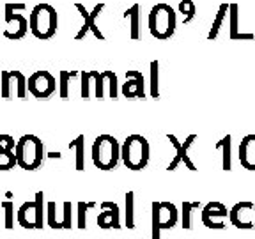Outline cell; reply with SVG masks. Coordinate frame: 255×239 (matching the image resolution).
I'll list each match as a JSON object with an SVG mask.
<instances>
[{"label":"cell","instance_id":"6da1fadb","mask_svg":"<svg viewBox=\"0 0 255 239\" xmlns=\"http://www.w3.org/2000/svg\"><path fill=\"white\" fill-rule=\"evenodd\" d=\"M14 156L18 167L27 172H34L43 165L46 149H44V143L39 136L28 133V135H23L21 138L16 140Z\"/></svg>","mask_w":255,"mask_h":239},{"label":"cell","instance_id":"7a4b0ae2","mask_svg":"<svg viewBox=\"0 0 255 239\" xmlns=\"http://www.w3.org/2000/svg\"><path fill=\"white\" fill-rule=\"evenodd\" d=\"M59 28V12L50 4H37L28 14V30L36 39L48 41L57 34Z\"/></svg>","mask_w":255,"mask_h":239},{"label":"cell","instance_id":"3957f363","mask_svg":"<svg viewBox=\"0 0 255 239\" xmlns=\"http://www.w3.org/2000/svg\"><path fill=\"white\" fill-rule=\"evenodd\" d=\"M91 156L96 168L105 172L114 170L121 161V143L117 142L116 136L107 135V133L100 135L92 142Z\"/></svg>","mask_w":255,"mask_h":239},{"label":"cell","instance_id":"277c9868","mask_svg":"<svg viewBox=\"0 0 255 239\" xmlns=\"http://www.w3.org/2000/svg\"><path fill=\"white\" fill-rule=\"evenodd\" d=\"M149 156H151V147L145 136L142 135H129L121 145V159L126 168L133 172L143 170L149 163Z\"/></svg>","mask_w":255,"mask_h":239},{"label":"cell","instance_id":"5b68a950","mask_svg":"<svg viewBox=\"0 0 255 239\" xmlns=\"http://www.w3.org/2000/svg\"><path fill=\"white\" fill-rule=\"evenodd\" d=\"M149 32L151 36L158 41H167L174 36L175 27H177V16L172 5L168 4H156L151 9L147 18Z\"/></svg>","mask_w":255,"mask_h":239},{"label":"cell","instance_id":"8992f818","mask_svg":"<svg viewBox=\"0 0 255 239\" xmlns=\"http://www.w3.org/2000/svg\"><path fill=\"white\" fill-rule=\"evenodd\" d=\"M151 236L152 239H161V231H167L177 225L179 211L174 202H152L151 204Z\"/></svg>","mask_w":255,"mask_h":239},{"label":"cell","instance_id":"52a82bcc","mask_svg":"<svg viewBox=\"0 0 255 239\" xmlns=\"http://www.w3.org/2000/svg\"><path fill=\"white\" fill-rule=\"evenodd\" d=\"M0 96L4 100L11 101L14 98L25 100L27 98V78L18 69H4L0 73Z\"/></svg>","mask_w":255,"mask_h":239},{"label":"cell","instance_id":"ba28073f","mask_svg":"<svg viewBox=\"0 0 255 239\" xmlns=\"http://www.w3.org/2000/svg\"><path fill=\"white\" fill-rule=\"evenodd\" d=\"M92 75V84H94V98L96 100H119V80L117 75L112 69H105V71H98V69H91Z\"/></svg>","mask_w":255,"mask_h":239},{"label":"cell","instance_id":"9c48e42d","mask_svg":"<svg viewBox=\"0 0 255 239\" xmlns=\"http://www.w3.org/2000/svg\"><path fill=\"white\" fill-rule=\"evenodd\" d=\"M27 91L39 101L50 100L57 91L55 76L46 69H39V71L32 73L27 78Z\"/></svg>","mask_w":255,"mask_h":239},{"label":"cell","instance_id":"30bf717a","mask_svg":"<svg viewBox=\"0 0 255 239\" xmlns=\"http://www.w3.org/2000/svg\"><path fill=\"white\" fill-rule=\"evenodd\" d=\"M254 216H255V204L250 202V200L238 202L232 206V209H229V220H231V223L236 229H241V231H250V229L255 227Z\"/></svg>","mask_w":255,"mask_h":239},{"label":"cell","instance_id":"8fae6325","mask_svg":"<svg viewBox=\"0 0 255 239\" xmlns=\"http://www.w3.org/2000/svg\"><path fill=\"white\" fill-rule=\"evenodd\" d=\"M200 218H202V223L207 229L222 231V229L227 227V225H225V220L229 218V209H227V206H223L222 202H209L202 207Z\"/></svg>","mask_w":255,"mask_h":239},{"label":"cell","instance_id":"7c38bea8","mask_svg":"<svg viewBox=\"0 0 255 239\" xmlns=\"http://www.w3.org/2000/svg\"><path fill=\"white\" fill-rule=\"evenodd\" d=\"M126 82L121 85L119 92L126 100H145V82L143 75L138 69H129L126 71Z\"/></svg>","mask_w":255,"mask_h":239},{"label":"cell","instance_id":"4fadbf2b","mask_svg":"<svg viewBox=\"0 0 255 239\" xmlns=\"http://www.w3.org/2000/svg\"><path fill=\"white\" fill-rule=\"evenodd\" d=\"M28 32V18L21 12H5V30L4 37L9 41H20Z\"/></svg>","mask_w":255,"mask_h":239},{"label":"cell","instance_id":"5bb4252c","mask_svg":"<svg viewBox=\"0 0 255 239\" xmlns=\"http://www.w3.org/2000/svg\"><path fill=\"white\" fill-rule=\"evenodd\" d=\"M98 225L100 229H121V209L117 202H110V200H105L101 202V213L98 216Z\"/></svg>","mask_w":255,"mask_h":239},{"label":"cell","instance_id":"9a60e30c","mask_svg":"<svg viewBox=\"0 0 255 239\" xmlns=\"http://www.w3.org/2000/svg\"><path fill=\"white\" fill-rule=\"evenodd\" d=\"M239 161L243 168L250 172H255V133L243 136L239 143Z\"/></svg>","mask_w":255,"mask_h":239},{"label":"cell","instance_id":"2e32d148","mask_svg":"<svg viewBox=\"0 0 255 239\" xmlns=\"http://www.w3.org/2000/svg\"><path fill=\"white\" fill-rule=\"evenodd\" d=\"M16 222L23 229H37V206L34 200L23 202L16 211Z\"/></svg>","mask_w":255,"mask_h":239},{"label":"cell","instance_id":"e0dca14e","mask_svg":"<svg viewBox=\"0 0 255 239\" xmlns=\"http://www.w3.org/2000/svg\"><path fill=\"white\" fill-rule=\"evenodd\" d=\"M123 18L129 23V37H131V39H138L140 37V5L133 4L131 7L124 11Z\"/></svg>","mask_w":255,"mask_h":239},{"label":"cell","instance_id":"ac0fdd59","mask_svg":"<svg viewBox=\"0 0 255 239\" xmlns=\"http://www.w3.org/2000/svg\"><path fill=\"white\" fill-rule=\"evenodd\" d=\"M71 151H75V168L78 172L85 170V135H78L71 140L68 145Z\"/></svg>","mask_w":255,"mask_h":239},{"label":"cell","instance_id":"d6986e66","mask_svg":"<svg viewBox=\"0 0 255 239\" xmlns=\"http://www.w3.org/2000/svg\"><path fill=\"white\" fill-rule=\"evenodd\" d=\"M216 149L222 151V168L225 172L232 170V136L227 135L223 136L218 143H216Z\"/></svg>","mask_w":255,"mask_h":239},{"label":"cell","instance_id":"ffe728a7","mask_svg":"<svg viewBox=\"0 0 255 239\" xmlns=\"http://www.w3.org/2000/svg\"><path fill=\"white\" fill-rule=\"evenodd\" d=\"M197 209H202L200 202H183V207H181V227L184 231H190L193 227V215L197 213Z\"/></svg>","mask_w":255,"mask_h":239},{"label":"cell","instance_id":"44dd1931","mask_svg":"<svg viewBox=\"0 0 255 239\" xmlns=\"http://www.w3.org/2000/svg\"><path fill=\"white\" fill-rule=\"evenodd\" d=\"M78 75H80V71H76V69H71V71L62 69V71L59 73V96H60V100H64V101L69 100V85H71V80Z\"/></svg>","mask_w":255,"mask_h":239},{"label":"cell","instance_id":"7402d4cb","mask_svg":"<svg viewBox=\"0 0 255 239\" xmlns=\"http://www.w3.org/2000/svg\"><path fill=\"white\" fill-rule=\"evenodd\" d=\"M149 94L152 100H159V62L151 60L149 66Z\"/></svg>","mask_w":255,"mask_h":239},{"label":"cell","instance_id":"603a6c76","mask_svg":"<svg viewBox=\"0 0 255 239\" xmlns=\"http://www.w3.org/2000/svg\"><path fill=\"white\" fill-rule=\"evenodd\" d=\"M167 140L172 143V145H174V149H175V156H174V159H172L170 163H168L167 170L168 172H174L175 168H177L181 163H183V158H184V156H188V152L183 151V145H181V142L177 140V136H175V135H170V133H168Z\"/></svg>","mask_w":255,"mask_h":239},{"label":"cell","instance_id":"cb8c5ba5","mask_svg":"<svg viewBox=\"0 0 255 239\" xmlns=\"http://www.w3.org/2000/svg\"><path fill=\"white\" fill-rule=\"evenodd\" d=\"M124 220H126L128 229H135V191H128L124 195Z\"/></svg>","mask_w":255,"mask_h":239},{"label":"cell","instance_id":"d4e9b609","mask_svg":"<svg viewBox=\"0 0 255 239\" xmlns=\"http://www.w3.org/2000/svg\"><path fill=\"white\" fill-rule=\"evenodd\" d=\"M227 11H229V4H222V5H220L218 12H216V16H215V20H213L211 30H209V34H207V41L216 39V36H218L220 28H222L223 21H225V16H227Z\"/></svg>","mask_w":255,"mask_h":239},{"label":"cell","instance_id":"484cf974","mask_svg":"<svg viewBox=\"0 0 255 239\" xmlns=\"http://www.w3.org/2000/svg\"><path fill=\"white\" fill-rule=\"evenodd\" d=\"M92 92H94V84H92L91 71H80V96H82V100L89 101Z\"/></svg>","mask_w":255,"mask_h":239},{"label":"cell","instance_id":"4316f807","mask_svg":"<svg viewBox=\"0 0 255 239\" xmlns=\"http://www.w3.org/2000/svg\"><path fill=\"white\" fill-rule=\"evenodd\" d=\"M103 9H105V4L103 2H100V4H96L94 9L89 12V25H91V32L94 34L96 39H100V41H105L103 32H101L100 27H98V16H100V12L103 11Z\"/></svg>","mask_w":255,"mask_h":239},{"label":"cell","instance_id":"83f0119b","mask_svg":"<svg viewBox=\"0 0 255 239\" xmlns=\"http://www.w3.org/2000/svg\"><path fill=\"white\" fill-rule=\"evenodd\" d=\"M75 7H76V11L80 12V16L84 18V23H82V27H80L78 32L75 34V39L76 41H82L85 36H87L89 32H91V25H89V11L85 9L84 4H75Z\"/></svg>","mask_w":255,"mask_h":239},{"label":"cell","instance_id":"f1b7e54d","mask_svg":"<svg viewBox=\"0 0 255 239\" xmlns=\"http://www.w3.org/2000/svg\"><path fill=\"white\" fill-rule=\"evenodd\" d=\"M229 25H231V37L232 41L236 39V36L239 34V7L238 4H229Z\"/></svg>","mask_w":255,"mask_h":239},{"label":"cell","instance_id":"f546056e","mask_svg":"<svg viewBox=\"0 0 255 239\" xmlns=\"http://www.w3.org/2000/svg\"><path fill=\"white\" fill-rule=\"evenodd\" d=\"M177 9H179V12L183 14V23H190L197 12L195 2H193V0H181Z\"/></svg>","mask_w":255,"mask_h":239},{"label":"cell","instance_id":"4dcf8cb0","mask_svg":"<svg viewBox=\"0 0 255 239\" xmlns=\"http://www.w3.org/2000/svg\"><path fill=\"white\" fill-rule=\"evenodd\" d=\"M73 222H75V218H73V204L64 202L62 204V218H60V222H59V229L69 231V229H73Z\"/></svg>","mask_w":255,"mask_h":239},{"label":"cell","instance_id":"1f68e13d","mask_svg":"<svg viewBox=\"0 0 255 239\" xmlns=\"http://www.w3.org/2000/svg\"><path fill=\"white\" fill-rule=\"evenodd\" d=\"M2 209H4V227L7 231H12L14 229V204L11 200H4L2 202Z\"/></svg>","mask_w":255,"mask_h":239},{"label":"cell","instance_id":"d6a6232c","mask_svg":"<svg viewBox=\"0 0 255 239\" xmlns=\"http://www.w3.org/2000/svg\"><path fill=\"white\" fill-rule=\"evenodd\" d=\"M60 218L57 216V202H46V225L53 231L59 229Z\"/></svg>","mask_w":255,"mask_h":239},{"label":"cell","instance_id":"836d02e7","mask_svg":"<svg viewBox=\"0 0 255 239\" xmlns=\"http://www.w3.org/2000/svg\"><path fill=\"white\" fill-rule=\"evenodd\" d=\"M16 167L14 151H2L0 152V172H7Z\"/></svg>","mask_w":255,"mask_h":239},{"label":"cell","instance_id":"e575fe53","mask_svg":"<svg viewBox=\"0 0 255 239\" xmlns=\"http://www.w3.org/2000/svg\"><path fill=\"white\" fill-rule=\"evenodd\" d=\"M87 213H89L87 202L76 204V227L82 229V231L87 229Z\"/></svg>","mask_w":255,"mask_h":239},{"label":"cell","instance_id":"d590c367","mask_svg":"<svg viewBox=\"0 0 255 239\" xmlns=\"http://www.w3.org/2000/svg\"><path fill=\"white\" fill-rule=\"evenodd\" d=\"M16 140L14 136L7 135V133H0V152L2 151H14Z\"/></svg>","mask_w":255,"mask_h":239},{"label":"cell","instance_id":"8d00e7d4","mask_svg":"<svg viewBox=\"0 0 255 239\" xmlns=\"http://www.w3.org/2000/svg\"><path fill=\"white\" fill-rule=\"evenodd\" d=\"M27 9V5L23 4V2H9V4H5L4 11L5 12H16V11H25Z\"/></svg>","mask_w":255,"mask_h":239},{"label":"cell","instance_id":"74e56055","mask_svg":"<svg viewBox=\"0 0 255 239\" xmlns=\"http://www.w3.org/2000/svg\"><path fill=\"white\" fill-rule=\"evenodd\" d=\"M50 158H60V152H50Z\"/></svg>","mask_w":255,"mask_h":239},{"label":"cell","instance_id":"f35d334b","mask_svg":"<svg viewBox=\"0 0 255 239\" xmlns=\"http://www.w3.org/2000/svg\"><path fill=\"white\" fill-rule=\"evenodd\" d=\"M87 206H89V209H92V207H96V202H87Z\"/></svg>","mask_w":255,"mask_h":239}]
</instances>
